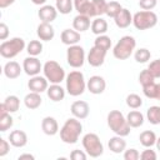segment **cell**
<instances>
[{"label":"cell","instance_id":"cell-1","mask_svg":"<svg viewBox=\"0 0 160 160\" xmlns=\"http://www.w3.org/2000/svg\"><path fill=\"white\" fill-rule=\"evenodd\" d=\"M82 132V124L80 119L70 118L68 119L60 129V139L65 144H75L78 142L80 134Z\"/></svg>","mask_w":160,"mask_h":160},{"label":"cell","instance_id":"cell-2","mask_svg":"<svg viewBox=\"0 0 160 160\" xmlns=\"http://www.w3.org/2000/svg\"><path fill=\"white\" fill-rule=\"evenodd\" d=\"M108 126L115 135L128 136L130 134V125L120 110H111L108 114Z\"/></svg>","mask_w":160,"mask_h":160},{"label":"cell","instance_id":"cell-3","mask_svg":"<svg viewBox=\"0 0 160 160\" xmlns=\"http://www.w3.org/2000/svg\"><path fill=\"white\" fill-rule=\"evenodd\" d=\"M66 91L71 96H80L84 94L86 89V80L84 78V74L79 70H72L70 71L66 78Z\"/></svg>","mask_w":160,"mask_h":160},{"label":"cell","instance_id":"cell-4","mask_svg":"<svg viewBox=\"0 0 160 160\" xmlns=\"http://www.w3.org/2000/svg\"><path fill=\"white\" fill-rule=\"evenodd\" d=\"M135 48H136L135 38L130 35H125L115 44L112 49V55L118 60H126L132 55Z\"/></svg>","mask_w":160,"mask_h":160},{"label":"cell","instance_id":"cell-5","mask_svg":"<svg viewBox=\"0 0 160 160\" xmlns=\"http://www.w3.org/2000/svg\"><path fill=\"white\" fill-rule=\"evenodd\" d=\"M25 48L26 44L22 38H12L0 44V55L5 59H12L19 55Z\"/></svg>","mask_w":160,"mask_h":160},{"label":"cell","instance_id":"cell-6","mask_svg":"<svg viewBox=\"0 0 160 160\" xmlns=\"http://www.w3.org/2000/svg\"><path fill=\"white\" fill-rule=\"evenodd\" d=\"M82 146L85 152L90 158H99L104 152V145L100 140V138L95 132H88L82 136Z\"/></svg>","mask_w":160,"mask_h":160},{"label":"cell","instance_id":"cell-7","mask_svg":"<svg viewBox=\"0 0 160 160\" xmlns=\"http://www.w3.org/2000/svg\"><path fill=\"white\" fill-rule=\"evenodd\" d=\"M42 72L50 84H60L66 78L64 68L55 60L46 61L42 65Z\"/></svg>","mask_w":160,"mask_h":160},{"label":"cell","instance_id":"cell-8","mask_svg":"<svg viewBox=\"0 0 160 160\" xmlns=\"http://www.w3.org/2000/svg\"><path fill=\"white\" fill-rule=\"evenodd\" d=\"M158 24V15L151 10H141L132 15V25L138 30H148Z\"/></svg>","mask_w":160,"mask_h":160},{"label":"cell","instance_id":"cell-9","mask_svg":"<svg viewBox=\"0 0 160 160\" xmlns=\"http://www.w3.org/2000/svg\"><path fill=\"white\" fill-rule=\"evenodd\" d=\"M66 61L74 69L81 68L85 62V50H84V48L78 45V44L69 46L68 50H66Z\"/></svg>","mask_w":160,"mask_h":160},{"label":"cell","instance_id":"cell-10","mask_svg":"<svg viewBox=\"0 0 160 160\" xmlns=\"http://www.w3.org/2000/svg\"><path fill=\"white\" fill-rule=\"evenodd\" d=\"M22 69H24L26 75L35 76V75H39V72L42 70V65H41L40 60L36 56H30L29 55L22 61Z\"/></svg>","mask_w":160,"mask_h":160},{"label":"cell","instance_id":"cell-11","mask_svg":"<svg viewBox=\"0 0 160 160\" xmlns=\"http://www.w3.org/2000/svg\"><path fill=\"white\" fill-rule=\"evenodd\" d=\"M86 89L94 94V95H99V94H102L106 89V81L102 76L100 75H94L91 76L88 81H86Z\"/></svg>","mask_w":160,"mask_h":160},{"label":"cell","instance_id":"cell-12","mask_svg":"<svg viewBox=\"0 0 160 160\" xmlns=\"http://www.w3.org/2000/svg\"><path fill=\"white\" fill-rule=\"evenodd\" d=\"M70 111H71V114H72L74 118L82 120V119H86V118L89 116L90 106H89V104H88L86 101H84V100H76V101H74V102L71 104Z\"/></svg>","mask_w":160,"mask_h":160},{"label":"cell","instance_id":"cell-13","mask_svg":"<svg viewBox=\"0 0 160 160\" xmlns=\"http://www.w3.org/2000/svg\"><path fill=\"white\" fill-rule=\"evenodd\" d=\"M105 56H106V51H104V50H101V49H99L96 46H92L90 49L89 54H88L86 60H88V62H89L90 66L99 68V66H101L104 64Z\"/></svg>","mask_w":160,"mask_h":160},{"label":"cell","instance_id":"cell-14","mask_svg":"<svg viewBox=\"0 0 160 160\" xmlns=\"http://www.w3.org/2000/svg\"><path fill=\"white\" fill-rule=\"evenodd\" d=\"M28 88L30 91H34V92H44L48 90L49 88V81L45 76H40V75H35V76H31L29 82H28Z\"/></svg>","mask_w":160,"mask_h":160},{"label":"cell","instance_id":"cell-15","mask_svg":"<svg viewBox=\"0 0 160 160\" xmlns=\"http://www.w3.org/2000/svg\"><path fill=\"white\" fill-rule=\"evenodd\" d=\"M58 9L52 5H41V8L38 11V15L41 20V22H52L58 16Z\"/></svg>","mask_w":160,"mask_h":160},{"label":"cell","instance_id":"cell-16","mask_svg":"<svg viewBox=\"0 0 160 160\" xmlns=\"http://www.w3.org/2000/svg\"><path fill=\"white\" fill-rule=\"evenodd\" d=\"M36 35L41 41H50L55 36V30L50 22H40L36 28Z\"/></svg>","mask_w":160,"mask_h":160},{"label":"cell","instance_id":"cell-17","mask_svg":"<svg viewBox=\"0 0 160 160\" xmlns=\"http://www.w3.org/2000/svg\"><path fill=\"white\" fill-rule=\"evenodd\" d=\"M60 39H61L62 44H65L68 46H71V45H76L81 40V35L75 29H65V30L61 31Z\"/></svg>","mask_w":160,"mask_h":160},{"label":"cell","instance_id":"cell-18","mask_svg":"<svg viewBox=\"0 0 160 160\" xmlns=\"http://www.w3.org/2000/svg\"><path fill=\"white\" fill-rule=\"evenodd\" d=\"M114 21H115V25L120 29H126L128 26H130V24H132V15L130 12V10L122 8L119 14L114 18Z\"/></svg>","mask_w":160,"mask_h":160},{"label":"cell","instance_id":"cell-19","mask_svg":"<svg viewBox=\"0 0 160 160\" xmlns=\"http://www.w3.org/2000/svg\"><path fill=\"white\" fill-rule=\"evenodd\" d=\"M41 130L45 135L52 136L59 132V124L55 118L52 116H45L41 121Z\"/></svg>","mask_w":160,"mask_h":160},{"label":"cell","instance_id":"cell-20","mask_svg":"<svg viewBox=\"0 0 160 160\" xmlns=\"http://www.w3.org/2000/svg\"><path fill=\"white\" fill-rule=\"evenodd\" d=\"M9 141L14 148H24L28 144V135L22 130H12L9 135Z\"/></svg>","mask_w":160,"mask_h":160},{"label":"cell","instance_id":"cell-21","mask_svg":"<svg viewBox=\"0 0 160 160\" xmlns=\"http://www.w3.org/2000/svg\"><path fill=\"white\" fill-rule=\"evenodd\" d=\"M24 69L20 66V64L18 62V61H14V60H11V61H8L5 65H4V75L8 78V79H16V78H19L20 76V74H21V71H22Z\"/></svg>","mask_w":160,"mask_h":160},{"label":"cell","instance_id":"cell-22","mask_svg":"<svg viewBox=\"0 0 160 160\" xmlns=\"http://www.w3.org/2000/svg\"><path fill=\"white\" fill-rule=\"evenodd\" d=\"M90 26H91V21L88 15L78 14L72 20V28L79 32H84V31L89 30Z\"/></svg>","mask_w":160,"mask_h":160},{"label":"cell","instance_id":"cell-23","mask_svg":"<svg viewBox=\"0 0 160 160\" xmlns=\"http://www.w3.org/2000/svg\"><path fill=\"white\" fill-rule=\"evenodd\" d=\"M108 146H109L110 151H112L114 154H120V152H124L126 149V140H124V136L115 135V136L110 138Z\"/></svg>","mask_w":160,"mask_h":160},{"label":"cell","instance_id":"cell-24","mask_svg":"<svg viewBox=\"0 0 160 160\" xmlns=\"http://www.w3.org/2000/svg\"><path fill=\"white\" fill-rule=\"evenodd\" d=\"M65 90H66V89L61 88L60 84H51V85L48 88L46 94H48V98H49L50 100L58 102V101L64 100V98H65Z\"/></svg>","mask_w":160,"mask_h":160},{"label":"cell","instance_id":"cell-25","mask_svg":"<svg viewBox=\"0 0 160 160\" xmlns=\"http://www.w3.org/2000/svg\"><path fill=\"white\" fill-rule=\"evenodd\" d=\"M41 102H42V99H41V96H40L39 92L30 91V92L26 94L25 98H24V104H25V106H26L28 109H30V110L38 109V108L41 105Z\"/></svg>","mask_w":160,"mask_h":160},{"label":"cell","instance_id":"cell-26","mask_svg":"<svg viewBox=\"0 0 160 160\" xmlns=\"http://www.w3.org/2000/svg\"><path fill=\"white\" fill-rule=\"evenodd\" d=\"M106 6H108V2L105 0H91V8H90L89 16L98 18V16L104 15L106 12Z\"/></svg>","mask_w":160,"mask_h":160},{"label":"cell","instance_id":"cell-27","mask_svg":"<svg viewBox=\"0 0 160 160\" xmlns=\"http://www.w3.org/2000/svg\"><path fill=\"white\" fill-rule=\"evenodd\" d=\"M92 34H95L96 36L98 35H104L106 31H108V22L105 19L102 18H96L91 21V26H90Z\"/></svg>","mask_w":160,"mask_h":160},{"label":"cell","instance_id":"cell-28","mask_svg":"<svg viewBox=\"0 0 160 160\" xmlns=\"http://www.w3.org/2000/svg\"><path fill=\"white\" fill-rule=\"evenodd\" d=\"M156 134L151 130H145L142 131L140 135H139V140H140V144L144 146V148H151L156 144Z\"/></svg>","mask_w":160,"mask_h":160},{"label":"cell","instance_id":"cell-29","mask_svg":"<svg viewBox=\"0 0 160 160\" xmlns=\"http://www.w3.org/2000/svg\"><path fill=\"white\" fill-rule=\"evenodd\" d=\"M126 120L130 125V128H140L142 124H144V115L138 111L136 109H134L132 111H130L128 115H126Z\"/></svg>","mask_w":160,"mask_h":160},{"label":"cell","instance_id":"cell-30","mask_svg":"<svg viewBox=\"0 0 160 160\" xmlns=\"http://www.w3.org/2000/svg\"><path fill=\"white\" fill-rule=\"evenodd\" d=\"M2 105L5 106L8 112H16L20 108V99L16 95H9L5 98V100L2 101Z\"/></svg>","mask_w":160,"mask_h":160},{"label":"cell","instance_id":"cell-31","mask_svg":"<svg viewBox=\"0 0 160 160\" xmlns=\"http://www.w3.org/2000/svg\"><path fill=\"white\" fill-rule=\"evenodd\" d=\"M142 92L149 99H158L160 100V84L151 82L146 86H142Z\"/></svg>","mask_w":160,"mask_h":160},{"label":"cell","instance_id":"cell-32","mask_svg":"<svg viewBox=\"0 0 160 160\" xmlns=\"http://www.w3.org/2000/svg\"><path fill=\"white\" fill-rule=\"evenodd\" d=\"M146 119L150 124L159 125L160 124V106H158V105L150 106L146 110Z\"/></svg>","mask_w":160,"mask_h":160},{"label":"cell","instance_id":"cell-33","mask_svg":"<svg viewBox=\"0 0 160 160\" xmlns=\"http://www.w3.org/2000/svg\"><path fill=\"white\" fill-rule=\"evenodd\" d=\"M90 8H91L90 0H74V9L78 11V14H84L89 16Z\"/></svg>","mask_w":160,"mask_h":160},{"label":"cell","instance_id":"cell-34","mask_svg":"<svg viewBox=\"0 0 160 160\" xmlns=\"http://www.w3.org/2000/svg\"><path fill=\"white\" fill-rule=\"evenodd\" d=\"M94 46H96V48L108 52V50L111 48V39L105 34L104 35H98L95 41H94Z\"/></svg>","mask_w":160,"mask_h":160},{"label":"cell","instance_id":"cell-35","mask_svg":"<svg viewBox=\"0 0 160 160\" xmlns=\"http://www.w3.org/2000/svg\"><path fill=\"white\" fill-rule=\"evenodd\" d=\"M26 51L30 56H38L42 52V42L40 40H30L26 45Z\"/></svg>","mask_w":160,"mask_h":160},{"label":"cell","instance_id":"cell-36","mask_svg":"<svg viewBox=\"0 0 160 160\" xmlns=\"http://www.w3.org/2000/svg\"><path fill=\"white\" fill-rule=\"evenodd\" d=\"M56 9L60 14L66 15L72 11L74 8V0H56Z\"/></svg>","mask_w":160,"mask_h":160},{"label":"cell","instance_id":"cell-37","mask_svg":"<svg viewBox=\"0 0 160 160\" xmlns=\"http://www.w3.org/2000/svg\"><path fill=\"white\" fill-rule=\"evenodd\" d=\"M134 58H135V61L139 62V64H145L150 60L151 58V52L149 49L146 48H140L138 49L135 52H134Z\"/></svg>","mask_w":160,"mask_h":160},{"label":"cell","instance_id":"cell-38","mask_svg":"<svg viewBox=\"0 0 160 160\" xmlns=\"http://www.w3.org/2000/svg\"><path fill=\"white\" fill-rule=\"evenodd\" d=\"M139 82L141 84V86H146L151 82H155V76L150 72L149 69H144L139 74Z\"/></svg>","mask_w":160,"mask_h":160},{"label":"cell","instance_id":"cell-39","mask_svg":"<svg viewBox=\"0 0 160 160\" xmlns=\"http://www.w3.org/2000/svg\"><path fill=\"white\" fill-rule=\"evenodd\" d=\"M14 119H12V116L10 115V112H5V114H0V131H6V130H9L11 126H12V124H14V121H12Z\"/></svg>","mask_w":160,"mask_h":160},{"label":"cell","instance_id":"cell-40","mask_svg":"<svg viewBox=\"0 0 160 160\" xmlns=\"http://www.w3.org/2000/svg\"><path fill=\"white\" fill-rule=\"evenodd\" d=\"M126 105L130 109H139L142 105V99L138 94H129L126 96Z\"/></svg>","mask_w":160,"mask_h":160},{"label":"cell","instance_id":"cell-41","mask_svg":"<svg viewBox=\"0 0 160 160\" xmlns=\"http://www.w3.org/2000/svg\"><path fill=\"white\" fill-rule=\"evenodd\" d=\"M122 9V6L120 5V2H118V1H110V2H108V6H106V15L108 16H110V18H115L118 14H119V11Z\"/></svg>","mask_w":160,"mask_h":160},{"label":"cell","instance_id":"cell-42","mask_svg":"<svg viewBox=\"0 0 160 160\" xmlns=\"http://www.w3.org/2000/svg\"><path fill=\"white\" fill-rule=\"evenodd\" d=\"M148 69H149V70H150V72L155 76V79L160 78V59L152 60V61L149 64Z\"/></svg>","mask_w":160,"mask_h":160},{"label":"cell","instance_id":"cell-43","mask_svg":"<svg viewBox=\"0 0 160 160\" xmlns=\"http://www.w3.org/2000/svg\"><path fill=\"white\" fill-rule=\"evenodd\" d=\"M124 159L125 160H138V159H140V152L136 150V149H134V148H131V149H125V151H124Z\"/></svg>","mask_w":160,"mask_h":160},{"label":"cell","instance_id":"cell-44","mask_svg":"<svg viewBox=\"0 0 160 160\" xmlns=\"http://www.w3.org/2000/svg\"><path fill=\"white\" fill-rule=\"evenodd\" d=\"M156 158H158V154L155 152V150H151V148H146L140 154L141 160H156Z\"/></svg>","mask_w":160,"mask_h":160},{"label":"cell","instance_id":"cell-45","mask_svg":"<svg viewBox=\"0 0 160 160\" xmlns=\"http://www.w3.org/2000/svg\"><path fill=\"white\" fill-rule=\"evenodd\" d=\"M158 4V0H139V6L142 10H152Z\"/></svg>","mask_w":160,"mask_h":160},{"label":"cell","instance_id":"cell-46","mask_svg":"<svg viewBox=\"0 0 160 160\" xmlns=\"http://www.w3.org/2000/svg\"><path fill=\"white\" fill-rule=\"evenodd\" d=\"M88 156H89V155H88L85 151L78 150V149H75V150H72V151L70 152V159H72V160H86Z\"/></svg>","mask_w":160,"mask_h":160},{"label":"cell","instance_id":"cell-47","mask_svg":"<svg viewBox=\"0 0 160 160\" xmlns=\"http://www.w3.org/2000/svg\"><path fill=\"white\" fill-rule=\"evenodd\" d=\"M10 141H8V140H5V139H0V156L2 158V156H5L8 152H9V150H10Z\"/></svg>","mask_w":160,"mask_h":160},{"label":"cell","instance_id":"cell-48","mask_svg":"<svg viewBox=\"0 0 160 160\" xmlns=\"http://www.w3.org/2000/svg\"><path fill=\"white\" fill-rule=\"evenodd\" d=\"M9 36V28L5 22H0V40L5 41Z\"/></svg>","mask_w":160,"mask_h":160},{"label":"cell","instance_id":"cell-49","mask_svg":"<svg viewBox=\"0 0 160 160\" xmlns=\"http://www.w3.org/2000/svg\"><path fill=\"white\" fill-rule=\"evenodd\" d=\"M15 2V0H0V9H5L10 5H12Z\"/></svg>","mask_w":160,"mask_h":160},{"label":"cell","instance_id":"cell-50","mask_svg":"<svg viewBox=\"0 0 160 160\" xmlns=\"http://www.w3.org/2000/svg\"><path fill=\"white\" fill-rule=\"evenodd\" d=\"M19 160H24V159H29V160H34L35 159V156L34 155H31V154H21V155H19V158H18Z\"/></svg>","mask_w":160,"mask_h":160},{"label":"cell","instance_id":"cell-51","mask_svg":"<svg viewBox=\"0 0 160 160\" xmlns=\"http://www.w3.org/2000/svg\"><path fill=\"white\" fill-rule=\"evenodd\" d=\"M46 1L48 0H31V2L35 4V5H44Z\"/></svg>","mask_w":160,"mask_h":160},{"label":"cell","instance_id":"cell-52","mask_svg":"<svg viewBox=\"0 0 160 160\" xmlns=\"http://www.w3.org/2000/svg\"><path fill=\"white\" fill-rule=\"evenodd\" d=\"M155 145H156V149L160 151V136L156 139V144H155Z\"/></svg>","mask_w":160,"mask_h":160}]
</instances>
